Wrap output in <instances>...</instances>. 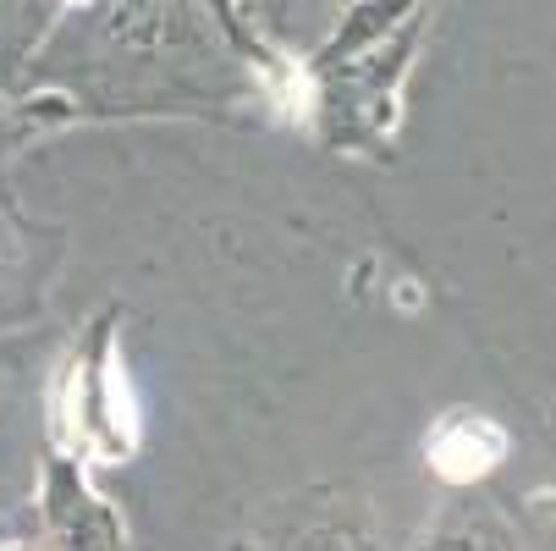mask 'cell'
I'll list each match as a JSON object with an SVG mask.
<instances>
[{
  "label": "cell",
  "mask_w": 556,
  "mask_h": 551,
  "mask_svg": "<svg viewBox=\"0 0 556 551\" xmlns=\"http://www.w3.org/2000/svg\"><path fill=\"white\" fill-rule=\"evenodd\" d=\"M287 50L243 0H77L23 77V100L50 122L105 116H226L276 105Z\"/></svg>",
  "instance_id": "1"
},
{
  "label": "cell",
  "mask_w": 556,
  "mask_h": 551,
  "mask_svg": "<svg viewBox=\"0 0 556 551\" xmlns=\"http://www.w3.org/2000/svg\"><path fill=\"white\" fill-rule=\"evenodd\" d=\"M446 0H353L298 61V105L331 154L380 161L403 127V95Z\"/></svg>",
  "instance_id": "2"
},
{
  "label": "cell",
  "mask_w": 556,
  "mask_h": 551,
  "mask_svg": "<svg viewBox=\"0 0 556 551\" xmlns=\"http://www.w3.org/2000/svg\"><path fill=\"white\" fill-rule=\"evenodd\" d=\"M116 314L89 326V342H77V353L66 359L61 380H55V447L77 452V458H100V463H122L132 452V425L122 409V380H116Z\"/></svg>",
  "instance_id": "3"
},
{
  "label": "cell",
  "mask_w": 556,
  "mask_h": 551,
  "mask_svg": "<svg viewBox=\"0 0 556 551\" xmlns=\"http://www.w3.org/2000/svg\"><path fill=\"white\" fill-rule=\"evenodd\" d=\"M39 518L50 551H122L127 529L122 513L89 486V468L77 452L50 447L39 468Z\"/></svg>",
  "instance_id": "4"
},
{
  "label": "cell",
  "mask_w": 556,
  "mask_h": 551,
  "mask_svg": "<svg viewBox=\"0 0 556 551\" xmlns=\"http://www.w3.org/2000/svg\"><path fill=\"white\" fill-rule=\"evenodd\" d=\"M270 551H391V546L364 491L314 486L281 508L270 529Z\"/></svg>",
  "instance_id": "5"
},
{
  "label": "cell",
  "mask_w": 556,
  "mask_h": 551,
  "mask_svg": "<svg viewBox=\"0 0 556 551\" xmlns=\"http://www.w3.org/2000/svg\"><path fill=\"white\" fill-rule=\"evenodd\" d=\"M408 551H540L523 518L485 486H457Z\"/></svg>",
  "instance_id": "6"
},
{
  "label": "cell",
  "mask_w": 556,
  "mask_h": 551,
  "mask_svg": "<svg viewBox=\"0 0 556 551\" xmlns=\"http://www.w3.org/2000/svg\"><path fill=\"white\" fill-rule=\"evenodd\" d=\"M50 265H55V243H39L34 221L0 193V331L39 314Z\"/></svg>",
  "instance_id": "7"
},
{
  "label": "cell",
  "mask_w": 556,
  "mask_h": 551,
  "mask_svg": "<svg viewBox=\"0 0 556 551\" xmlns=\"http://www.w3.org/2000/svg\"><path fill=\"white\" fill-rule=\"evenodd\" d=\"M72 7L77 0H0V77L12 89H23L34 55L45 50V39L61 28Z\"/></svg>",
  "instance_id": "8"
},
{
  "label": "cell",
  "mask_w": 556,
  "mask_h": 551,
  "mask_svg": "<svg viewBox=\"0 0 556 551\" xmlns=\"http://www.w3.org/2000/svg\"><path fill=\"white\" fill-rule=\"evenodd\" d=\"M348 7H353V0H243V12L260 23V34L276 50H287L292 61L320 45Z\"/></svg>",
  "instance_id": "9"
},
{
  "label": "cell",
  "mask_w": 556,
  "mask_h": 551,
  "mask_svg": "<svg viewBox=\"0 0 556 551\" xmlns=\"http://www.w3.org/2000/svg\"><path fill=\"white\" fill-rule=\"evenodd\" d=\"M39 133H50V122L0 77V161H7L12 149H23V143H34Z\"/></svg>",
  "instance_id": "10"
}]
</instances>
